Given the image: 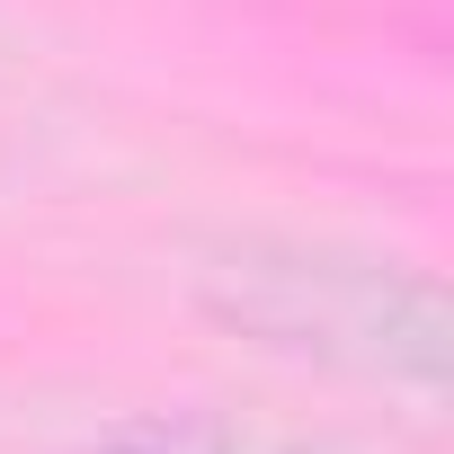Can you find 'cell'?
<instances>
[{
    "mask_svg": "<svg viewBox=\"0 0 454 454\" xmlns=\"http://www.w3.org/2000/svg\"><path fill=\"white\" fill-rule=\"evenodd\" d=\"M205 303L250 330L277 356L303 365H339V374H374V383H445L454 330L436 286L401 277L392 259H348V250H232L205 268Z\"/></svg>",
    "mask_w": 454,
    "mask_h": 454,
    "instance_id": "6da1fadb",
    "label": "cell"
},
{
    "mask_svg": "<svg viewBox=\"0 0 454 454\" xmlns=\"http://www.w3.org/2000/svg\"><path fill=\"white\" fill-rule=\"evenodd\" d=\"M81 454H232V436H223L214 410H143V419L107 427V436L81 445Z\"/></svg>",
    "mask_w": 454,
    "mask_h": 454,
    "instance_id": "7a4b0ae2",
    "label": "cell"
}]
</instances>
